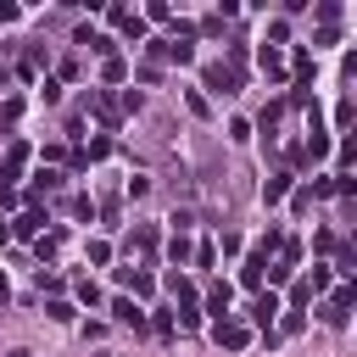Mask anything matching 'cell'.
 I'll list each match as a JSON object with an SVG mask.
<instances>
[{"mask_svg":"<svg viewBox=\"0 0 357 357\" xmlns=\"http://www.w3.org/2000/svg\"><path fill=\"white\" fill-rule=\"evenodd\" d=\"M201 78H206V89H212V95H223V100H229V95H240V84H245L229 61H206V73H201Z\"/></svg>","mask_w":357,"mask_h":357,"instance_id":"cell-1","label":"cell"},{"mask_svg":"<svg viewBox=\"0 0 357 357\" xmlns=\"http://www.w3.org/2000/svg\"><path fill=\"white\" fill-rule=\"evenodd\" d=\"M212 340H218L223 351H245V346H251V324H240V318H218V324H212Z\"/></svg>","mask_w":357,"mask_h":357,"instance_id":"cell-2","label":"cell"},{"mask_svg":"<svg viewBox=\"0 0 357 357\" xmlns=\"http://www.w3.org/2000/svg\"><path fill=\"white\" fill-rule=\"evenodd\" d=\"M6 229H11L17 240H39V234H45V206H22V212H17Z\"/></svg>","mask_w":357,"mask_h":357,"instance_id":"cell-3","label":"cell"},{"mask_svg":"<svg viewBox=\"0 0 357 357\" xmlns=\"http://www.w3.org/2000/svg\"><path fill=\"white\" fill-rule=\"evenodd\" d=\"M351 301H357V284L346 279L340 290H329V301H324V318H329V324H346V318H351Z\"/></svg>","mask_w":357,"mask_h":357,"instance_id":"cell-4","label":"cell"},{"mask_svg":"<svg viewBox=\"0 0 357 357\" xmlns=\"http://www.w3.org/2000/svg\"><path fill=\"white\" fill-rule=\"evenodd\" d=\"M22 167H28V139H11V151L0 162V190H11V178H22Z\"/></svg>","mask_w":357,"mask_h":357,"instance_id":"cell-5","label":"cell"},{"mask_svg":"<svg viewBox=\"0 0 357 357\" xmlns=\"http://www.w3.org/2000/svg\"><path fill=\"white\" fill-rule=\"evenodd\" d=\"M89 112H95V123H100V128H117V117H123V112H117V100H112L106 89H95V95H89Z\"/></svg>","mask_w":357,"mask_h":357,"instance_id":"cell-6","label":"cell"},{"mask_svg":"<svg viewBox=\"0 0 357 357\" xmlns=\"http://www.w3.org/2000/svg\"><path fill=\"white\" fill-rule=\"evenodd\" d=\"M262 273H268V251L257 245L245 262H240V284H251V290H262Z\"/></svg>","mask_w":357,"mask_h":357,"instance_id":"cell-7","label":"cell"},{"mask_svg":"<svg viewBox=\"0 0 357 357\" xmlns=\"http://www.w3.org/2000/svg\"><path fill=\"white\" fill-rule=\"evenodd\" d=\"M117 284H123V290H134V296H151V290H156V279H151V273H139L134 262H128V268H117Z\"/></svg>","mask_w":357,"mask_h":357,"instance_id":"cell-8","label":"cell"},{"mask_svg":"<svg viewBox=\"0 0 357 357\" xmlns=\"http://www.w3.org/2000/svg\"><path fill=\"white\" fill-rule=\"evenodd\" d=\"M279 312H284V307H279V296H273V290H262V296H257V307H251V318H257L268 335H273V318H279Z\"/></svg>","mask_w":357,"mask_h":357,"instance_id":"cell-9","label":"cell"},{"mask_svg":"<svg viewBox=\"0 0 357 357\" xmlns=\"http://www.w3.org/2000/svg\"><path fill=\"white\" fill-rule=\"evenodd\" d=\"M229 301H234V290H229L223 279L206 284V312H212V318H229Z\"/></svg>","mask_w":357,"mask_h":357,"instance_id":"cell-10","label":"cell"},{"mask_svg":"<svg viewBox=\"0 0 357 357\" xmlns=\"http://www.w3.org/2000/svg\"><path fill=\"white\" fill-rule=\"evenodd\" d=\"M112 318H117V324H128V329H134V335H139V329H145V312H139V307H134V301H128V296H117V301H112Z\"/></svg>","mask_w":357,"mask_h":357,"instance_id":"cell-11","label":"cell"},{"mask_svg":"<svg viewBox=\"0 0 357 357\" xmlns=\"http://www.w3.org/2000/svg\"><path fill=\"white\" fill-rule=\"evenodd\" d=\"M290 184H296V178H290V173H273V178H268V184H262V201H268V206H279V201H284V195H290Z\"/></svg>","mask_w":357,"mask_h":357,"instance_id":"cell-12","label":"cell"},{"mask_svg":"<svg viewBox=\"0 0 357 357\" xmlns=\"http://www.w3.org/2000/svg\"><path fill=\"white\" fill-rule=\"evenodd\" d=\"M39 67H45V50L33 45V50H28L22 61H17V78H28V84H33V78H39Z\"/></svg>","mask_w":357,"mask_h":357,"instance_id":"cell-13","label":"cell"},{"mask_svg":"<svg viewBox=\"0 0 357 357\" xmlns=\"http://www.w3.org/2000/svg\"><path fill=\"white\" fill-rule=\"evenodd\" d=\"M123 78H128V61L123 56H106L100 61V84H123Z\"/></svg>","mask_w":357,"mask_h":357,"instance_id":"cell-14","label":"cell"},{"mask_svg":"<svg viewBox=\"0 0 357 357\" xmlns=\"http://www.w3.org/2000/svg\"><path fill=\"white\" fill-rule=\"evenodd\" d=\"M178 324H184V329H195V324H201V301H195V290H190V296H178Z\"/></svg>","mask_w":357,"mask_h":357,"instance_id":"cell-15","label":"cell"},{"mask_svg":"<svg viewBox=\"0 0 357 357\" xmlns=\"http://www.w3.org/2000/svg\"><path fill=\"white\" fill-rule=\"evenodd\" d=\"M257 61H262V73H268V78H279V73H284V56H279L273 45H262V56H257Z\"/></svg>","mask_w":357,"mask_h":357,"instance_id":"cell-16","label":"cell"},{"mask_svg":"<svg viewBox=\"0 0 357 357\" xmlns=\"http://www.w3.org/2000/svg\"><path fill=\"white\" fill-rule=\"evenodd\" d=\"M340 22V0H318V28H335Z\"/></svg>","mask_w":357,"mask_h":357,"instance_id":"cell-17","label":"cell"},{"mask_svg":"<svg viewBox=\"0 0 357 357\" xmlns=\"http://www.w3.org/2000/svg\"><path fill=\"white\" fill-rule=\"evenodd\" d=\"M100 156H112V134H100V139H89V151H84L78 162H100Z\"/></svg>","mask_w":357,"mask_h":357,"instance_id":"cell-18","label":"cell"},{"mask_svg":"<svg viewBox=\"0 0 357 357\" xmlns=\"http://www.w3.org/2000/svg\"><path fill=\"white\" fill-rule=\"evenodd\" d=\"M145 22H173V6H167V0H151V6H145Z\"/></svg>","mask_w":357,"mask_h":357,"instance_id":"cell-19","label":"cell"},{"mask_svg":"<svg viewBox=\"0 0 357 357\" xmlns=\"http://www.w3.org/2000/svg\"><path fill=\"white\" fill-rule=\"evenodd\" d=\"M268 39H273V50H279V45L290 39V22H284V17H273V22H268ZM268 39H262V45H268Z\"/></svg>","mask_w":357,"mask_h":357,"instance_id":"cell-20","label":"cell"},{"mask_svg":"<svg viewBox=\"0 0 357 357\" xmlns=\"http://www.w3.org/2000/svg\"><path fill=\"white\" fill-rule=\"evenodd\" d=\"M279 117H284V106H268V112H262V117H257V128H262V134H268V139H273V128H279Z\"/></svg>","mask_w":357,"mask_h":357,"instance_id":"cell-21","label":"cell"},{"mask_svg":"<svg viewBox=\"0 0 357 357\" xmlns=\"http://www.w3.org/2000/svg\"><path fill=\"white\" fill-rule=\"evenodd\" d=\"M329 279H335V268H324V262H318V268H312V279H307V284H312V296H324V290H329Z\"/></svg>","mask_w":357,"mask_h":357,"instance_id":"cell-22","label":"cell"},{"mask_svg":"<svg viewBox=\"0 0 357 357\" xmlns=\"http://www.w3.org/2000/svg\"><path fill=\"white\" fill-rule=\"evenodd\" d=\"M17 117H22V100H17V95H11V100H0V128H11Z\"/></svg>","mask_w":357,"mask_h":357,"instance_id":"cell-23","label":"cell"},{"mask_svg":"<svg viewBox=\"0 0 357 357\" xmlns=\"http://www.w3.org/2000/svg\"><path fill=\"white\" fill-rule=\"evenodd\" d=\"M139 106H145L139 89H123V95H117V112H139Z\"/></svg>","mask_w":357,"mask_h":357,"instance_id":"cell-24","label":"cell"},{"mask_svg":"<svg viewBox=\"0 0 357 357\" xmlns=\"http://www.w3.org/2000/svg\"><path fill=\"white\" fill-rule=\"evenodd\" d=\"M33 251H39V257H56V251H61V234H39Z\"/></svg>","mask_w":357,"mask_h":357,"instance_id":"cell-25","label":"cell"},{"mask_svg":"<svg viewBox=\"0 0 357 357\" xmlns=\"http://www.w3.org/2000/svg\"><path fill=\"white\" fill-rule=\"evenodd\" d=\"M167 257L184 262V257H190V234H173V240H167Z\"/></svg>","mask_w":357,"mask_h":357,"instance_id":"cell-26","label":"cell"},{"mask_svg":"<svg viewBox=\"0 0 357 357\" xmlns=\"http://www.w3.org/2000/svg\"><path fill=\"white\" fill-rule=\"evenodd\" d=\"M89 262L106 268V262H112V245H106V240H89Z\"/></svg>","mask_w":357,"mask_h":357,"instance_id":"cell-27","label":"cell"},{"mask_svg":"<svg viewBox=\"0 0 357 357\" xmlns=\"http://www.w3.org/2000/svg\"><path fill=\"white\" fill-rule=\"evenodd\" d=\"M184 100H190V112H195V117H206V112H212V100H206V95H201V89H190V95H184Z\"/></svg>","mask_w":357,"mask_h":357,"instance_id":"cell-28","label":"cell"},{"mask_svg":"<svg viewBox=\"0 0 357 357\" xmlns=\"http://www.w3.org/2000/svg\"><path fill=\"white\" fill-rule=\"evenodd\" d=\"M78 301H84V307H95V301H100V290H95V279H78Z\"/></svg>","mask_w":357,"mask_h":357,"instance_id":"cell-29","label":"cell"},{"mask_svg":"<svg viewBox=\"0 0 357 357\" xmlns=\"http://www.w3.org/2000/svg\"><path fill=\"white\" fill-rule=\"evenodd\" d=\"M318 45H340V28H318V33H312V50H318Z\"/></svg>","mask_w":357,"mask_h":357,"instance_id":"cell-30","label":"cell"},{"mask_svg":"<svg viewBox=\"0 0 357 357\" xmlns=\"http://www.w3.org/2000/svg\"><path fill=\"white\" fill-rule=\"evenodd\" d=\"M351 117H357V112H351V100H340V106H335V128H351Z\"/></svg>","mask_w":357,"mask_h":357,"instance_id":"cell-31","label":"cell"},{"mask_svg":"<svg viewBox=\"0 0 357 357\" xmlns=\"http://www.w3.org/2000/svg\"><path fill=\"white\" fill-rule=\"evenodd\" d=\"M6 296H11V284H6V268H0V301H6Z\"/></svg>","mask_w":357,"mask_h":357,"instance_id":"cell-32","label":"cell"},{"mask_svg":"<svg viewBox=\"0 0 357 357\" xmlns=\"http://www.w3.org/2000/svg\"><path fill=\"white\" fill-rule=\"evenodd\" d=\"M6 240H11V229H6V223H0V245H6Z\"/></svg>","mask_w":357,"mask_h":357,"instance_id":"cell-33","label":"cell"},{"mask_svg":"<svg viewBox=\"0 0 357 357\" xmlns=\"http://www.w3.org/2000/svg\"><path fill=\"white\" fill-rule=\"evenodd\" d=\"M6 357H33V351H22V346H17V351H6Z\"/></svg>","mask_w":357,"mask_h":357,"instance_id":"cell-34","label":"cell"}]
</instances>
